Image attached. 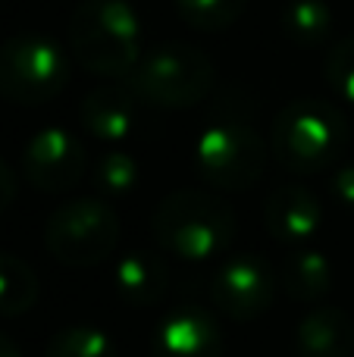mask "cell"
<instances>
[{
	"label": "cell",
	"mask_w": 354,
	"mask_h": 357,
	"mask_svg": "<svg viewBox=\"0 0 354 357\" xmlns=\"http://www.w3.org/2000/svg\"><path fill=\"white\" fill-rule=\"evenodd\" d=\"M194 160L213 188L245 191L261 182L267 169V142L251 123L248 104L223 94L198 135Z\"/></svg>",
	"instance_id": "1"
},
{
	"label": "cell",
	"mask_w": 354,
	"mask_h": 357,
	"mask_svg": "<svg viewBox=\"0 0 354 357\" xmlns=\"http://www.w3.org/2000/svg\"><path fill=\"white\" fill-rule=\"evenodd\" d=\"M154 241L185 264L213 260L232 245L236 213L229 201L204 188L169 191L151 216Z\"/></svg>",
	"instance_id": "2"
},
{
	"label": "cell",
	"mask_w": 354,
	"mask_h": 357,
	"mask_svg": "<svg viewBox=\"0 0 354 357\" xmlns=\"http://www.w3.org/2000/svg\"><path fill=\"white\" fill-rule=\"evenodd\" d=\"M69 54L104 79H129L144 56L141 19L129 0H82L69 22Z\"/></svg>",
	"instance_id": "3"
},
{
	"label": "cell",
	"mask_w": 354,
	"mask_h": 357,
	"mask_svg": "<svg viewBox=\"0 0 354 357\" xmlns=\"http://www.w3.org/2000/svg\"><path fill=\"white\" fill-rule=\"evenodd\" d=\"M273 154L288 173L314 176L336 167L348 144V123L339 107L320 98L288 100L273 119Z\"/></svg>",
	"instance_id": "4"
},
{
	"label": "cell",
	"mask_w": 354,
	"mask_h": 357,
	"mask_svg": "<svg viewBox=\"0 0 354 357\" xmlns=\"http://www.w3.org/2000/svg\"><path fill=\"white\" fill-rule=\"evenodd\" d=\"M217 69L204 50L192 44H157L138 60L125 85L138 100L160 110H188L213 91Z\"/></svg>",
	"instance_id": "5"
},
{
	"label": "cell",
	"mask_w": 354,
	"mask_h": 357,
	"mask_svg": "<svg viewBox=\"0 0 354 357\" xmlns=\"http://www.w3.org/2000/svg\"><path fill=\"white\" fill-rule=\"evenodd\" d=\"M119 216L100 197H75L50 213L44 245L63 266H98L119 245Z\"/></svg>",
	"instance_id": "6"
},
{
	"label": "cell",
	"mask_w": 354,
	"mask_h": 357,
	"mask_svg": "<svg viewBox=\"0 0 354 357\" xmlns=\"http://www.w3.org/2000/svg\"><path fill=\"white\" fill-rule=\"evenodd\" d=\"M72 54L44 35H16L0 47V98L10 104H44L66 88Z\"/></svg>",
	"instance_id": "7"
},
{
	"label": "cell",
	"mask_w": 354,
	"mask_h": 357,
	"mask_svg": "<svg viewBox=\"0 0 354 357\" xmlns=\"http://www.w3.org/2000/svg\"><path fill=\"white\" fill-rule=\"evenodd\" d=\"M279 276L261 254H238L226 260L210 282V298L220 314L236 323L263 317L276 301Z\"/></svg>",
	"instance_id": "8"
},
{
	"label": "cell",
	"mask_w": 354,
	"mask_h": 357,
	"mask_svg": "<svg viewBox=\"0 0 354 357\" xmlns=\"http://www.w3.org/2000/svg\"><path fill=\"white\" fill-rule=\"evenodd\" d=\"M85 167L88 157L82 142L60 126H47V129L35 132L22 148L25 178L47 195H63V191L75 188L85 176Z\"/></svg>",
	"instance_id": "9"
},
{
	"label": "cell",
	"mask_w": 354,
	"mask_h": 357,
	"mask_svg": "<svg viewBox=\"0 0 354 357\" xmlns=\"http://www.w3.org/2000/svg\"><path fill=\"white\" fill-rule=\"evenodd\" d=\"M151 351L154 357H223V333L207 310L185 304L160 320Z\"/></svg>",
	"instance_id": "10"
},
{
	"label": "cell",
	"mask_w": 354,
	"mask_h": 357,
	"mask_svg": "<svg viewBox=\"0 0 354 357\" xmlns=\"http://www.w3.org/2000/svg\"><path fill=\"white\" fill-rule=\"evenodd\" d=\"M263 226L282 245H301L323 229V207L305 185H279L267 195Z\"/></svg>",
	"instance_id": "11"
},
{
	"label": "cell",
	"mask_w": 354,
	"mask_h": 357,
	"mask_svg": "<svg viewBox=\"0 0 354 357\" xmlns=\"http://www.w3.org/2000/svg\"><path fill=\"white\" fill-rule=\"evenodd\" d=\"M138 116V98L129 85H100L88 91L79 104V119L88 135L100 142H123L132 135Z\"/></svg>",
	"instance_id": "12"
},
{
	"label": "cell",
	"mask_w": 354,
	"mask_h": 357,
	"mask_svg": "<svg viewBox=\"0 0 354 357\" xmlns=\"http://www.w3.org/2000/svg\"><path fill=\"white\" fill-rule=\"evenodd\" d=\"M298 357H354V320L342 307H314L295 333Z\"/></svg>",
	"instance_id": "13"
},
{
	"label": "cell",
	"mask_w": 354,
	"mask_h": 357,
	"mask_svg": "<svg viewBox=\"0 0 354 357\" xmlns=\"http://www.w3.org/2000/svg\"><path fill=\"white\" fill-rule=\"evenodd\" d=\"M113 282L125 304L132 307H154L169 289V266L160 254L129 251L113 270Z\"/></svg>",
	"instance_id": "14"
},
{
	"label": "cell",
	"mask_w": 354,
	"mask_h": 357,
	"mask_svg": "<svg viewBox=\"0 0 354 357\" xmlns=\"http://www.w3.org/2000/svg\"><path fill=\"white\" fill-rule=\"evenodd\" d=\"M279 289L295 301H320L332 289L330 257L314 248L292 251L279 266Z\"/></svg>",
	"instance_id": "15"
},
{
	"label": "cell",
	"mask_w": 354,
	"mask_h": 357,
	"mask_svg": "<svg viewBox=\"0 0 354 357\" xmlns=\"http://www.w3.org/2000/svg\"><path fill=\"white\" fill-rule=\"evenodd\" d=\"M41 282L35 270L16 254L0 251V317H19L29 314L38 304Z\"/></svg>",
	"instance_id": "16"
},
{
	"label": "cell",
	"mask_w": 354,
	"mask_h": 357,
	"mask_svg": "<svg viewBox=\"0 0 354 357\" xmlns=\"http://www.w3.org/2000/svg\"><path fill=\"white\" fill-rule=\"evenodd\" d=\"M282 35L298 47H320L332 31V10L323 0H288L282 10Z\"/></svg>",
	"instance_id": "17"
},
{
	"label": "cell",
	"mask_w": 354,
	"mask_h": 357,
	"mask_svg": "<svg viewBox=\"0 0 354 357\" xmlns=\"http://www.w3.org/2000/svg\"><path fill=\"white\" fill-rule=\"evenodd\" d=\"M44 357H119V348L98 326H66L47 342Z\"/></svg>",
	"instance_id": "18"
},
{
	"label": "cell",
	"mask_w": 354,
	"mask_h": 357,
	"mask_svg": "<svg viewBox=\"0 0 354 357\" xmlns=\"http://www.w3.org/2000/svg\"><path fill=\"white\" fill-rule=\"evenodd\" d=\"M248 0H176V10L192 29L223 31L245 13Z\"/></svg>",
	"instance_id": "19"
},
{
	"label": "cell",
	"mask_w": 354,
	"mask_h": 357,
	"mask_svg": "<svg viewBox=\"0 0 354 357\" xmlns=\"http://www.w3.org/2000/svg\"><path fill=\"white\" fill-rule=\"evenodd\" d=\"M94 185H98V191L107 197L129 195V191L138 185L135 157L125 154V151H107V154L98 160V167H94Z\"/></svg>",
	"instance_id": "20"
},
{
	"label": "cell",
	"mask_w": 354,
	"mask_h": 357,
	"mask_svg": "<svg viewBox=\"0 0 354 357\" xmlns=\"http://www.w3.org/2000/svg\"><path fill=\"white\" fill-rule=\"evenodd\" d=\"M326 82L330 88L354 104V38H345L326 56Z\"/></svg>",
	"instance_id": "21"
},
{
	"label": "cell",
	"mask_w": 354,
	"mask_h": 357,
	"mask_svg": "<svg viewBox=\"0 0 354 357\" xmlns=\"http://www.w3.org/2000/svg\"><path fill=\"white\" fill-rule=\"evenodd\" d=\"M330 188H332V197H336L345 210L354 213V163H345V167H339L336 173H332Z\"/></svg>",
	"instance_id": "22"
},
{
	"label": "cell",
	"mask_w": 354,
	"mask_h": 357,
	"mask_svg": "<svg viewBox=\"0 0 354 357\" xmlns=\"http://www.w3.org/2000/svg\"><path fill=\"white\" fill-rule=\"evenodd\" d=\"M16 191H19V185H16V173L10 169V163L0 157V213H3L6 207H10L13 201H16Z\"/></svg>",
	"instance_id": "23"
},
{
	"label": "cell",
	"mask_w": 354,
	"mask_h": 357,
	"mask_svg": "<svg viewBox=\"0 0 354 357\" xmlns=\"http://www.w3.org/2000/svg\"><path fill=\"white\" fill-rule=\"evenodd\" d=\"M0 357H22V351L16 348V342L6 339L3 333H0Z\"/></svg>",
	"instance_id": "24"
}]
</instances>
